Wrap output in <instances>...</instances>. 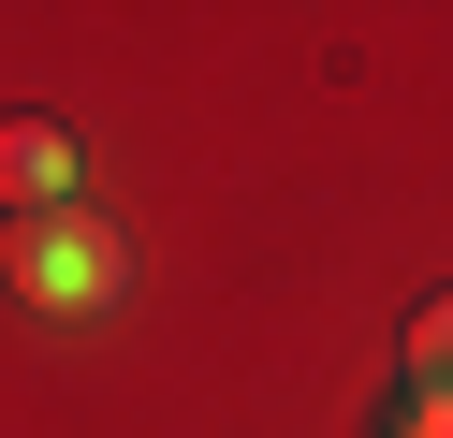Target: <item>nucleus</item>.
<instances>
[{"label": "nucleus", "mask_w": 453, "mask_h": 438, "mask_svg": "<svg viewBox=\"0 0 453 438\" xmlns=\"http://www.w3.org/2000/svg\"><path fill=\"white\" fill-rule=\"evenodd\" d=\"M395 438H453V395H410V409H395Z\"/></svg>", "instance_id": "4"}, {"label": "nucleus", "mask_w": 453, "mask_h": 438, "mask_svg": "<svg viewBox=\"0 0 453 438\" xmlns=\"http://www.w3.org/2000/svg\"><path fill=\"white\" fill-rule=\"evenodd\" d=\"M395 350H410V395H453V292H424Z\"/></svg>", "instance_id": "3"}, {"label": "nucleus", "mask_w": 453, "mask_h": 438, "mask_svg": "<svg viewBox=\"0 0 453 438\" xmlns=\"http://www.w3.org/2000/svg\"><path fill=\"white\" fill-rule=\"evenodd\" d=\"M0 204H73V132L59 117H0Z\"/></svg>", "instance_id": "2"}, {"label": "nucleus", "mask_w": 453, "mask_h": 438, "mask_svg": "<svg viewBox=\"0 0 453 438\" xmlns=\"http://www.w3.org/2000/svg\"><path fill=\"white\" fill-rule=\"evenodd\" d=\"M15 292H30V307H118V292H132L118 219H88V204H44V219L15 234Z\"/></svg>", "instance_id": "1"}]
</instances>
